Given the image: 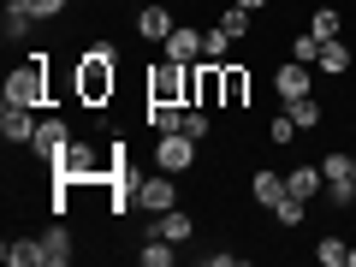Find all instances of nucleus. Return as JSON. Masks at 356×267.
I'll use <instances>...</instances> for the list:
<instances>
[{
	"instance_id": "f257e3e1",
	"label": "nucleus",
	"mask_w": 356,
	"mask_h": 267,
	"mask_svg": "<svg viewBox=\"0 0 356 267\" xmlns=\"http://www.w3.org/2000/svg\"><path fill=\"white\" fill-rule=\"evenodd\" d=\"M113 89H119V54H113V42H95V48L77 60V72H72V95L83 107H107Z\"/></svg>"
},
{
	"instance_id": "f03ea898",
	"label": "nucleus",
	"mask_w": 356,
	"mask_h": 267,
	"mask_svg": "<svg viewBox=\"0 0 356 267\" xmlns=\"http://www.w3.org/2000/svg\"><path fill=\"white\" fill-rule=\"evenodd\" d=\"M6 102L18 107H48L54 102V54L48 48H30V60L18 72H6V89H0Z\"/></svg>"
},
{
	"instance_id": "7ed1b4c3",
	"label": "nucleus",
	"mask_w": 356,
	"mask_h": 267,
	"mask_svg": "<svg viewBox=\"0 0 356 267\" xmlns=\"http://www.w3.org/2000/svg\"><path fill=\"white\" fill-rule=\"evenodd\" d=\"M321 178H327V202L339 208V214H350L356 208V172H350V149H327L321 154Z\"/></svg>"
},
{
	"instance_id": "20e7f679",
	"label": "nucleus",
	"mask_w": 356,
	"mask_h": 267,
	"mask_svg": "<svg viewBox=\"0 0 356 267\" xmlns=\"http://www.w3.org/2000/svg\"><path fill=\"white\" fill-rule=\"evenodd\" d=\"M149 102H178V107H191V65H184V60L149 65Z\"/></svg>"
},
{
	"instance_id": "39448f33",
	"label": "nucleus",
	"mask_w": 356,
	"mask_h": 267,
	"mask_svg": "<svg viewBox=\"0 0 356 267\" xmlns=\"http://www.w3.org/2000/svg\"><path fill=\"white\" fill-rule=\"evenodd\" d=\"M191 107H226V60L191 65Z\"/></svg>"
},
{
	"instance_id": "423d86ee",
	"label": "nucleus",
	"mask_w": 356,
	"mask_h": 267,
	"mask_svg": "<svg viewBox=\"0 0 356 267\" xmlns=\"http://www.w3.org/2000/svg\"><path fill=\"white\" fill-rule=\"evenodd\" d=\"M202 161V143L196 137H184V131H166L161 143H154V166H161V172H191V166Z\"/></svg>"
},
{
	"instance_id": "0eeeda50",
	"label": "nucleus",
	"mask_w": 356,
	"mask_h": 267,
	"mask_svg": "<svg viewBox=\"0 0 356 267\" xmlns=\"http://www.w3.org/2000/svg\"><path fill=\"white\" fill-rule=\"evenodd\" d=\"M72 143H77V137H72V125H65V119H36V137H30V154H36L42 166H60Z\"/></svg>"
},
{
	"instance_id": "6e6552de",
	"label": "nucleus",
	"mask_w": 356,
	"mask_h": 267,
	"mask_svg": "<svg viewBox=\"0 0 356 267\" xmlns=\"http://www.w3.org/2000/svg\"><path fill=\"white\" fill-rule=\"evenodd\" d=\"M54 178H65V184H107V166L95 161V149H89V143H72V149H65V161L54 166Z\"/></svg>"
},
{
	"instance_id": "1a4fd4ad",
	"label": "nucleus",
	"mask_w": 356,
	"mask_h": 267,
	"mask_svg": "<svg viewBox=\"0 0 356 267\" xmlns=\"http://www.w3.org/2000/svg\"><path fill=\"white\" fill-rule=\"evenodd\" d=\"M137 208H143L149 220L166 214V208H178V184H172V172H161V166H154V172L137 184Z\"/></svg>"
},
{
	"instance_id": "9d476101",
	"label": "nucleus",
	"mask_w": 356,
	"mask_h": 267,
	"mask_svg": "<svg viewBox=\"0 0 356 267\" xmlns=\"http://www.w3.org/2000/svg\"><path fill=\"white\" fill-rule=\"evenodd\" d=\"M273 89H280V102H303V95H315V72H309L303 60H285L280 72H273Z\"/></svg>"
},
{
	"instance_id": "9b49d317",
	"label": "nucleus",
	"mask_w": 356,
	"mask_h": 267,
	"mask_svg": "<svg viewBox=\"0 0 356 267\" xmlns=\"http://www.w3.org/2000/svg\"><path fill=\"white\" fill-rule=\"evenodd\" d=\"M0 137L13 143V149H30V137H36V107L6 102V107H0Z\"/></svg>"
},
{
	"instance_id": "f8f14e48",
	"label": "nucleus",
	"mask_w": 356,
	"mask_h": 267,
	"mask_svg": "<svg viewBox=\"0 0 356 267\" xmlns=\"http://www.w3.org/2000/svg\"><path fill=\"white\" fill-rule=\"evenodd\" d=\"M321 191H327V178H321V161H297L291 172H285V196H303V202H315Z\"/></svg>"
},
{
	"instance_id": "ddd939ff",
	"label": "nucleus",
	"mask_w": 356,
	"mask_h": 267,
	"mask_svg": "<svg viewBox=\"0 0 356 267\" xmlns=\"http://www.w3.org/2000/svg\"><path fill=\"white\" fill-rule=\"evenodd\" d=\"M172 30H178L172 6H143V13H137V36H143V42H166Z\"/></svg>"
},
{
	"instance_id": "4468645a",
	"label": "nucleus",
	"mask_w": 356,
	"mask_h": 267,
	"mask_svg": "<svg viewBox=\"0 0 356 267\" xmlns=\"http://www.w3.org/2000/svg\"><path fill=\"white\" fill-rule=\"evenodd\" d=\"M161 48H166V60H184V65H196V60H202V30H191V24H178L172 36L161 42Z\"/></svg>"
},
{
	"instance_id": "2eb2a0df",
	"label": "nucleus",
	"mask_w": 356,
	"mask_h": 267,
	"mask_svg": "<svg viewBox=\"0 0 356 267\" xmlns=\"http://www.w3.org/2000/svg\"><path fill=\"white\" fill-rule=\"evenodd\" d=\"M250 196H255L261 208H280V202H285V172H273V166L250 172Z\"/></svg>"
},
{
	"instance_id": "dca6fc26",
	"label": "nucleus",
	"mask_w": 356,
	"mask_h": 267,
	"mask_svg": "<svg viewBox=\"0 0 356 267\" xmlns=\"http://www.w3.org/2000/svg\"><path fill=\"white\" fill-rule=\"evenodd\" d=\"M72 255H77V250H72V232H65L60 220H54V226L42 232V267H65Z\"/></svg>"
},
{
	"instance_id": "f3484780",
	"label": "nucleus",
	"mask_w": 356,
	"mask_h": 267,
	"mask_svg": "<svg viewBox=\"0 0 356 267\" xmlns=\"http://www.w3.org/2000/svg\"><path fill=\"white\" fill-rule=\"evenodd\" d=\"M30 30H36V13H30L24 0H6V13H0V36H6V42H24Z\"/></svg>"
},
{
	"instance_id": "a211bd4d",
	"label": "nucleus",
	"mask_w": 356,
	"mask_h": 267,
	"mask_svg": "<svg viewBox=\"0 0 356 267\" xmlns=\"http://www.w3.org/2000/svg\"><path fill=\"white\" fill-rule=\"evenodd\" d=\"M149 232H161V238H172V243H191L196 238V220L184 214V208H166V214H154Z\"/></svg>"
},
{
	"instance_id": "6ab92c4d",
	"label": "nucleus",
	"mask_w": 356,
	"mask_h": 267,
	"mask_svg": "<svg viewBox=\"0 0 356 267\" xmlns=\"http://www.w3.org/2000/svg\"><path fill=\"white\" fill-rule=\"evenodd\" d=\"M250 65H238V60H226V107H238V113H243V107H250Z\"/></svg>"
},
{
	"instance_id": "aec40b11",
	"label": "nucleus",
	"mask_w": 356,
	"mask_h": 267,
	"mask_svg": "<svg viewBox=\"0 0 356 267\" xmlns=\"http://www.w3.org/2000/svg\"><path fill=\"white\" fill-rule=\"evenodd\" d=\"M137 261H143V267H172V261H178V243L161 238V232H149V238H143V250H137Z\"/></svg>"
},
{
	"instance_id": "412c9836",
	"label": "nucleus",
	"mask_w": 356,
	"mask_h": 267,
	"mask_svg": "<svg viewBox=\"0 0 356 267\" xmlns=\"http://www.w3.org/2000/svg\"><path fill=\"white\" fill-rule=\"evenodd\" d=\"M143 119H149V131H161V137H166V131H184V107H178V102H149Z\"/></svg>"
},
{
	"instance_id": "4be33fe9",
	"label": "nucleus",
	"mask_w": 356,
	"mask_h": 267,
	"mask_svg": "<svg viewBox=\"0 0 356 267\" xmlns=\"http://www.w3.org/2000/svg\"><path fill=\"white\" fill-rule=\"evenodd\" d=\"M0 261L6 267H42V238H6Z\"/></svg>"
},
{
	"instance_id": "5701e85b",
	"label": "nucleus",
	"mask_w": 356,
	"mask_h": 267,
	"mask_svg": "<svg viewBox=\"0 0 356 267\" xmlns=\"http://www.w3.org/2000/svg\"><path fill=\"white\" fill-rule=\"evenodd\" d=\"M350 60H356V54L332 36V42H321V60H315V65H321V72H332V77H344V72H350Z\"/></svg>"
},
{
	"instance_id": "b1692460",
	"label": "nucleus",
	"mask_w": 356,
	"mask_h": 267,
	"mask_svg": "<svg viewBox=\"0 0 356 267\" xmlns=\"http://www.w3.org/2000/svg\"><path fill=\"white\" fill-rule=\"evenodd\" d=\"M339 30H344V13H339V6H315V13H309V36L332 42Z\"/></svg>"
},
{
	"instance_id": "393cba45",
	"label": "nucleus",
	"mask_w": 356,
	"mask_h": 267,
	"mask_svg": "<svg viewBox=\"0 0 356 267\" xmlns=\"http://www.w3.org/2000/svg\"><path fill=\"white\" fill-rule=\"evenodd\" d=\"M214 24H220V30H226V36H232V42H243V36H250V24H255V13H250V6H226V13H220V18H214Z\"/></svg>"
},
{
	"instance_id": "a878e982",
	"label": "nucleus",
	"mask_w": 356,
	"mask_h": 267,
	"mask_svg": "<svg viewBox=\"0 0 356 267\" xmlns=\"http://www.w3.org/2000/svg\"><path fill=\"white\" fill-rule=\"evenodd\" d=\"M291 119H297V131H315L321 119H327V102H315V95H303V102H291Z\"/></svg>"
},
{
	"instance_id": "bb28decb",
	"label": "nucleus",
	"mask_w": 356,
	"mask_h": 267,
	"mask_svg": "<svg viewBox=\"0 0 356 267\" xmlns=\"http://www.w3.org/2000/svg\"><path fill=\"white\" fill-rule=\"evenodd\" d=\"M315 261L321 267H344V261H350V243H344V238H321L315 243Z\"/></svg>"
},
{
	"instance_id": "cd10ccee",
	"label": "nucleus",
	"mask_w": 356,
	"mask_h": 267,
	"mask_svg": "<svg viewBox=\"0 0 356 267\" xmlns=\"http://www.w3.org/2000/svg\"><path fill=\"white\" fill-rule=\"evenodd\" d=\"M184 137H196V143L214 137V119H208V107H184Z\"/></svg>"
},
{
	"instance_id": "c85d7f7f",
	"label": "nucleus",
	"mask_w": 356,
	"mask_h": 267,
	"mask_svg": "<svg viewBox=\"0 0 356 267\" xmlns=\"http://www.w3.org/2000/svg\"><path fill=\"white\" fill-rule=\"evenodd\" d=\"M291 137H297V119H291V107H285V113L267 125V143H273V149H291Z\"/></svg>"
},
{
	"instance_id": "c756f323",
	"label": "nucleus",
	"mask_w": 356,
	"mask_h": 267,
	"mask_svg": "<svg viewBox=\"0 0 356 267\" xmlns=\"http://www.w3.org/2000/svg\"><path fill=\"white\" fill-rule=\"evenodd\" d=\"M303 214H309V202H303V196H285V202L273 208V220H280L285 232H291V226H303Z\"/></svg>"
},
{
	"instance_id": "7c9ffc66",
	"label": "nucleus",
	"mask_w": 356,
	"mask_h": 267,
	"mask_svg": "<svg viewBox=\"0 0 356 267\" xmlns=\"http://www.w3.org/2000/svg\"><path fill=\"white\" fill-rule=\"evenodd\" d=\"M226 48H232V36H226L220 24H208V30H202V60H226Z\"/></svg>"
},
{
	"instance_id": "2f4dec72",
	"label": "nucleus",
	"mask_w": 356,
	"mask_h": 267,
	"mask_svg": "<svg viewBox=\"0 0 356 267\" xmlns=\"http://www.w3.org/2000/svg\"><path fill=\"white\" fill-rule=\"evenodd\" d=\"M291 60L315 65V60H321V36H309V30H303V36H291Z\"/></svg>"
},
{
	"instance_id": "473e14b6",
	"label": "nucleus",
	"mask_w": 356,
	"mask_h": 267,
	"mask_svg": "<svg viewBox=\"0 0 356 267\" xmlns=\"http://www.w3.org/2000/svg\"><path fill=\"white\" fill-rule=\"evenodd\" d=\"M30 13H36V24H48V18H60L65 6H72V0H24Z\"/></svg>"
},
{
	"instance_id": "72a5a7b5",
	"label": "nucleus",
	"mask_w": 356,
	"mask_h": 267,
	"mask_svg": "<svg viewBox=\"0 0 356 267\" xmlns=\"http://www.w3.org/2000/svg\"><path fill=\"white\" fill-rule=\"evenodd\" d=\"M202 261H208V267H243V255H238V250H208Z\"/></svg>"
},
{
	"instance_id": "f704fd0d",
	"label": "nucleus",
	"mask_w": 356,
	"mask_h": 267,
	"mask_svg": "<svg viewBox=\"0 0 356 267\" xmlns=\"http://www.w3.org/2000/svg\"><path fill=\"white\" fill-rule=\"evenodd\" d=\"M232 6H250V13H261V6H273V0H232Z\"/></svg>"
},
{
	"instance_id": "c9c22d12",
	"label": "nucleus",
	"mask_w": 356,
	"mask_h": 267,
	"mask_svg": "<svg viewBox=\"0 0 356 267\" xmlns=\"http://www.w3.org/2000/svg\"><path fill=\"white\" fill-rule=\"evenodd\" d=\"M344 267H356V243H350V261H344Z\"/></svg>"
},
{
	"instance_id": "e433bc0d",
	"label": "nucleus",
	"mask_w": 356,
	"mask_h": 267,
	"mask_svg": "<svg viewBox=\"0 0 356 267\" xmlns=\"http://www.w3.org/2000/svg\"><path fill=\"white\" fill-rule=\"evenodd\" d=\"M350 172H356V149H350Z\"/></svg>"
},
{
	"instance_id": "4c0bfd02",
	"label": "nucleus",
	"mask_w": 356,
	"mask_h": 267,
	"mask_svg": "<svg viewBox=\"0 0 356 267\" xmlns=\"http://www.w3.org/2000/svg\"><path fill=\"white\" fill-rule=\"evenodd\" d=\"M280 6H291V0H280Z\"/></svg>"
}]
</instances>
